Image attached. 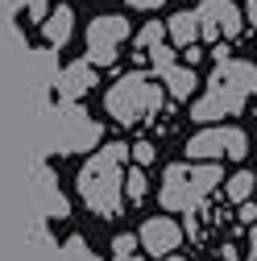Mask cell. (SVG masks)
<instances>
[{
    "label": "cell",
    "instance_id": "cell-1",
    "mask_svg": "<svg viewBox=\"0 0 257 261\" xmlns=\"http://www.w3.org/2000/svg\"><path fill=\"white\" fill-rule=\"evenodd\" d=\"M124 158H128V145H104L87 158V166L79 170V199L95 212V216H120V203H124Z\"/></svg>",
    "mask_w": 257,
    "mask_h": 261
},
{
    "label": "cell",
    "instance_id": "cell-2",
    "mask_svg": "<svg viewBox=\"0 0 257 261\" xmlns=\"http://www.w3.org/2000/svg\"><path fill=\"white\" fill-rule=\"evenodd\" d=\"M253 91H257V67H253V62L220 58L216 71H212V79H208L203 100L191 108V120L212 124V120H220V116H237Z\"/></svg>",
    "mask_w": 257,
    "mask_h": 261
},
{
    "label": "cell",
    "instance_id": "cell-3",
    "mask_svg": "<svg viewBox=\"0 0 257 261\" xmlns=\"http://www.w3.org/2000/svg\"><path fill=\"white\" fill-rule=\"evenodd\" d=\"M220 182V166L203 162V166H191V162H174L162 174V207L166 212H195Z\"/></svg>",
    "mask_w": 257,
    "mask_h": 261
},
{
    "label": "cell",
    "instance_id": "cell-4",
    "mask_svg": "<svg viewBox=\"0 0 257 261\" xmlns=\"http://www.w3.org/2000/svg\"><path fill=\"white\" fill-rule=\"evenodd\" d=\"M104 108H108V116H112L116 124H137V120H149L158 108H162V87H158V79H153V75L133 71V75H124V79H116V83L108 87Z\"/></svg>",
    "mask_w": 257,
    "mask_h": 261
},
{
    "label": "cell",
    "instance_id": "cell-5",
    "mask_svg": "<svg viewBox=\"0 0 257 261\" xmlns=\"http://www.w3.org/2000/svg\"><path fill=\"white\" fill-rule=\"evenodd\" d=\"M124 38H128V21L124 17H116V13H108V17H95L91 25H87V67H108V62H116V54H120V46H124Z\"/></svg>",
    "mask_w": 257,
    "mask_h": 261
},
{
    "label": "cell",
    "instance_id": "cell-6",
    "mask_svg": "<svg viewBox=\"0 0 257 261\" xmlns=\"http://www.w3.org/2000/svg\"><path fill=\"white\" fill-rule=\"evenodd\" d=\"M50 137H54L58 153H79V149H91L95 141H100L104 128L95 120H87V112H79V108H62V112H54Z\"/></svg>",
    "mask_w": 257,
    "mask_h": 261
},
{
    "label": "cell",
    "instance_id": "cell-7",
    "mask_svg": "<svg viewBox=\"0 0 257 261\" xmlns=\"http://www.w3.org/2000/svg\"><path fill=\"white\" fill-rule=\"evenodd\" d=\"M249 153V137L241 128H203L187 141V158L195 162H216V158H245Z\"/></svg>",
    "mask_w": 257,
    "mask_h": 261
},
{
    "label": "cell",
    "instance_id": "cell-8",
    "mask_svg": "<svg viewBox=\"0 0 257 261\" xmlns=\"http://www.w3.org/2000/svg\"><path fill=\"white\" fill-rule=\"evenodd\" d=\"M195 21H199V38L203 42H220V38L233 42L245 29V17H241V9L233 0H203L195 9Z\"/></svg>",
    "mask_w": 257,
    "mask_h": 261
},
{
    "label": "cell",
    "instance_id": "cell-9",
    "mask_svg": "<svg viewBox=\"0 0 257 261\" xmlns=\"http://www.w3.org/2000/svg\"><path fill=\"white\" fill-rule=\"evenodd\" d=\"M178 241H183V228L170 216H149L141 224V232H137V245L145 253H153V257H170L178 249Z\"/></svg>",
    "mask_w": 257,
    "mask_h": 261
},
{
    "label": "cell",
    "instance_id": "cell-10",
    "mask_svg": "<svg viewBox=\"0 0 257 261\" xmlns=\"http://www.w3.org/2000/svg\"><path fill=\"white\" fill-rule=\"evenodd\" d=\"M95 83H100V75H95V67H87V62L79 58V62H71L67 71L58 75V83H54V91L62 95V100H79V95H87Z\"/></svg>",
    "mask_w": 257,
    "mask_h": 261
},
{
    "label": "cell",
    "instance_id": "cell-11",
    "mask_svg": "<svg viewBox=\"0 0 257 261\" xmlns=\"http://www.w3.org/2000/svg\"><path fill=\"white\" fill-rule=\"evenodd\" d=\"M71 29H75V13H71L67 5H58L50 17H42V34H46V42H50V46H67Z\"/></svg>",
    "mask_w": 257,
    "mask_h": 261
},
{
    "label": "cell",
    "instance_id": "cell-12",
    "mask_svg": "<svg viewBox=\"0 0 257 261\" xmlns=\"http://www.w3.org/2000/svg\"><path fill=\"white\" fill-rule=\"evenodd\" d=\"M166 34L174 38V46L178 50H187V46H195V38H199V21H195V13H174L170 17V25H166Z\"/></svg>",
    "mask_w": 257,
    "mask_h": 261
},
{
    "label": "cell",
    "instance_id": "cell-13",
    "mask_svg": "<svg viewBox=\"0 0 257 261\" xmlns=\"http://www.w3.org/2000/svg\"><path fill=\"white\" fill-rule=\"evenodd\" d=\"M158 79L166 83V91L174 95V100H187V95H191V91L199 87V79H195V71H183V67H170L166 75H158Z\"/></svg>",
    "mask_w": 257,
    "mask_h": 261
},
{
    "label": "cell",
    "instance_id": "cell-14",
    "mask_svg": "<svg viewBox=\"0 0 257 261\" xmlns=\"http://www.w3.org/2000/svg\"><path fill=\"white\" fill-rule=\"evenodd\" d=\"M224 195H228L233 203H245V199H253V174H249V170L233 174V178H228V187H224Z\"/></svg>",
    "mask_w": 257,
    "mask_h": 261
},
{
    "label": "cell",
    "instance_id": "cell-15",
    "mask_svg": "<svg viewBox=\"0 0 257 261\" xmlns=\"http://www.w3.org/2000/svg\"><path fill=\"white\" fill-rule=\"evenodd\" d=\"M145 195H149V182H145L141 166H137V170H124V199H128V203H141Z\"/></svg>",
    "mask_w": 257,
    "mask_h": 261
},
{
    "label": "cell",
    "instance_id": "cell-16",
    "mask_svg": "<svg viewBox=\"0 0 257 261\" xmlns=\"http://www.w3.org/2000/svg\"><path fill=\"white\" fill-rule=\"evenodd\" d=\"M162 38H166V29L158 25V21H149L141 34H137V50H149V46H162Z\"/></svg>",
    "mask_w": 257,
    "mask_h": 261
},
{
    "label": "cell",
    "instance_id": "cell-17",
    "mask_svg": "<svg viewBox=\"0 0 257 261\" xmlns=\"http://www.w3.org/2000/svg\"><path fill=\"white\" fill-rule=\"evenodd\" d=\"M174 67V50L170 46H153V75H166Z\"/></svg>",
    "mask_w": 257,
    "mask_h": 261
},
{
    "label": "cell",
    "instance_id": "cell-18",
    "mask_svg": "<svg viewBox=\"0 0 257 261\" xmlns=\"http://www.w3.org/2000/svg\"><path fill=\"white\" fill-rule=\"evenodd\" d=\"M133 249H137V237H128V232H120V237L112 241V253H116V261H128V257H133Z\"/></svg>",
    "mask_w": 257,
    "mask_h": 261
},
{
    "label": "cell",
    "instance_id": "cell-19",
    "mask_svg": "<svg viewBox=\"0 0 257 261\" xmlns=\"http://www.w3.org/2000/svg\"><path fill=\"white\" fill-rule=\"evenodd\" d=\"M128 149H133V162H137V166L153 162V145H149V141H137V145H128Z\"/></svg>",
    "mask_w": 257,
    "mask_h": 261
},
{
    "label": "cell",
    "instance_id": "cell-20",
    "mask_svg": "<svg viewBox=\"0 0 257 261\" xmlns=\"http://www.w3.org/2000/svg\"><path fill=\"white\" fill-rule=\"evenodd\" d=\"M237 207H241V224H249V228H253V224H257V203H253V199H245V203H237Z\"/></svg>",
    "mask_w": 257,
    "mask_h": 261
},
{
    "label": "cell",
    "instance_id": "cell-21",
    "mask_svg": "<svg viewBox=\"0 0 257 261\" xmlns=\"http://www.w3.org/2000/svg\"><path fill=\"white\" fill-rule=\"evenodd\" d=\"M46 9H50V0H29V13L34 17H46Z\"/></svg>",
    "mask_w": 257,
    "mask_h": 261
},
{
    "label": "cell",
    "instance_id": "cell-22",
    "mask_svg": "<svg viewBox=\"0 0 257 261\" xmlns=\"http://www.w3.org/2000/svg\"><path fill=\"white\" fill-rule=\"evenodd\" d=\"M220 257H224V261H241V253H237V245H220Z\"/></svg>",
    "mask_w": 257,
    "mask_h": 261
},
{
    "label": "cell",
    "instance_id": "cell-23",
    "mask_svg": "<svg viewBox=\"0 0 257 261\" xmlns=\"http://www.w3.org/2000/svg\"><path fill=\"white\" fill-rule=\"evenodd\" d=\"M124 5H133V9H158L162 0H124Z\"/></svg>",
    "mask_w": 257,
    "mask_h": 261
},
{
    "label": "cell",
    "instance_id": "cell-24",
    "mask_svg": "<svg viewBox=\"0 0 257 261\" xmlns=\"http://www.w3.org/2000/svg\"><path fill=\"white\" fill-rule=\"evenodd\" d=\"M249 249H253V257H249V261H257V224L249 228Z\"/></svg>",
    "mask_w": 257,
    "mask_h": 261
},
{
    "label": "cell",
    "instance_id": "cell-25",
    "mask_svg": "<svg viewBox=\"0 0 257 261\" xmlns=\"http://www.w3.org/2000/svg\"><path fill=\"white\" fill-rule=\"evenodd\" d=\"M245 13H249V21H253V29H257V0H249V9H245Z\"/></svg>",
    "mask_w": 257,
    "mask_h": 261
},
{
    "label": "cell",
    "instance_id": "cell-26",
    "mask_svg": "<svg viewBox=\"0 0 257 261\" xmlns=\"http://www.w3.org/2000/svg\"><path fill=\"white\" fill-rule=\"evenodd\" d=\"M166 261H187V257H174V253H170V257H166Z\"/></svg>",
    "mask_w": 257,
    "mask_h": 261
},
{
    "label": "cell",
    "instance_id": "cell-27",
    "mask_svg": "<svg viewBox=\"0 0 257 261\" xmlns=\"http://www.w3.org/2000/svg\"><path fill=\"white\" fill-rule=\"evenodd\" d=\"M253 195H257V178H253Z\"/></svg>",
    "mask_w": 257,
    "mask_h": 261
}]
</instances>
